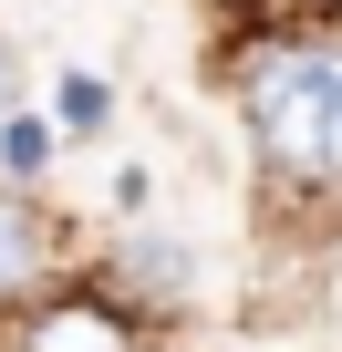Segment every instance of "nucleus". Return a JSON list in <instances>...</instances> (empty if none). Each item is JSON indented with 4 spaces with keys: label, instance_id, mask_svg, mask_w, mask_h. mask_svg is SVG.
I'll return each instance as SVG.
<instances>
[{
    "label": "nucleus",
    "instance_id": "f257e3e1",
    "mask_svg": "<svg viewBox=\"0 0 342 352\" xmlns=\"http://www.w3.org/2000/svg\"><path fill=\"white\" fill-rule=\"evenodd\" d=\"M218 94L249 135L259 239L290 218H342V21H249L218 42Z\"/></svg>",
    "mask_w": 342,
    "mask_h": 352
},
{
    "label": "nucleus",
    "instance_id": "f03ea898",
    "mask_svg": "<svg viewBox=\"0 0 342 352\" xmlns=\"http://www.w3.org/2000/svg\"><path fill=\"white\" fill-rule=\"evenodd\" d=\"M0 352H166V300H145L125 270L73 259L0 321Z\"/></svg>",
    "mask_w": 342,
    "mask_h": 352
},
{
    "label": "nucleus",
    "instance_id": "7ed1b4c3",
    "mask_svg": "<svg viewBox=\"0 0 342 352\" xmlns=\"http://www.w3.org/2000/svg\"><path fill=\"white\" fill-rule=\"evenodd\" d=\"M83 249H73V218L42 208L32 187H0V321H11L42 280H63Z\"/></svg>",
    "mask_w": 342,
    "mask_h": 352
},
{
    "label": "nucleus",
    "instance_id": "20e7f679",
    "mask_svg": "<svg viewBox=\"0 0 342 352\" xmlns=\"http://www.w3.org/2000/svg\"><path fill=\"white\" fill-rule=\"evenodd\" d=\"M0 145H11V176H0V187H21L32 166H52V124H32V114H21V124H0Z\"/></svg>",
    "mask_w": 342,
    "mask_h": 352
}]
</instances>
